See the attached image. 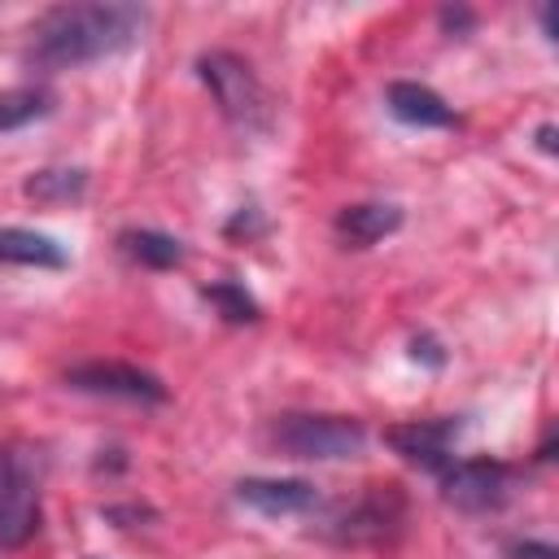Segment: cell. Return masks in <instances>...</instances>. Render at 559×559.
I'll return each mask as SVG.
<instances>
[{"label": "cell", "mask_w": 559, "mask_h": 559, "mask_svg": "<svg viewBox=\"0 0 559 559\" xmlns=\"http://www.w3.org/2000/svg\"><path fill=\"white\" fill-rule=\"evenodd\" d=\"M144 31V9L135 4H57L31 26L26 57L39 70H74L131 48Z\"/></svg>", "instance_id": "6da1fadb"}, {"label": "cell", "mask_w": 559, "mask_h": 559, "mask_svg": "<svg viewBox=\"0 0 559 559\" xmlns=\"http://www.w3.org/2000/svg\"><path fill=\"white\" fill-rule=\"evenodd\" d=\"M271 445L284 459L301 463H336L367 450V428L354 415H314V411H284L271 419Z\"/></svg>", "instance_id": "7a4b0ae2"}, {"label": "cell", "mask_w": 559, "mask_h": 559, "mask_svg": "<svg viewBox=\"0 0 559 559\" xmlns=\"http://www.w3.org/2000/svg\"><path fill=\"white\" fill-rule=\"evenodd\" d=\"M197 74L205 83V92L214 96L218 114L240 127V131H266L271 127V100L266 87L258 83L253 66L227 48H210L197 57Z\"/></svg>", "instance_id": "3957f363"}, {"label": "cell", "mask_w": 559, "mask_h": 559, "mask_svg": "<svg viewBox=\"0 0 559 559\" xmlns=\"http://www.w3.org/2000/svg\"><path fill=\"white\" fill-rule=\"evenodd\" d=\"M39 454L22 441H0V550H17L39 533Z\"/></svg>", "instance_id": "277c9868"}, {"label": "cell", "mask_w": 559, "mask_h": 559, "mask_svg": "<svg viewBox=\"0 0 559 559\" xmlns=\"http://www.w3.org/2000/svg\"><path fill=\"white\" fill-rule=\"evenodd\" d=\"M441 498L459 511H498L511 493V467L498 459H450L441 472Z\"/></svg>", "instance_id": "5b68a950"}, {"label": "cell", "mask_w": 559, "mask_h": 559, "mask_svg": "<svg viewBox=\"0 0 559 559\" xmlns=\"http://www.w3.org/2000/svg\"><path fill=\"white\" fill-rule=\"evenodd\" d=\"M406 520V498L397 485H371L367 498H358L354 507H345L336 520H332V537L345 542V546H380L389 542Z\"/></svg>", "instance_id": "8992f818"}, {"label": "cell", "mask_w": 559, "mask_h": 559, "mask_svg": "<svg viewBox=\"0 0 559 559\" xmlns=\"http://www.w3.org/2000/svg\"><path fill=\"white\" fill-rule=\"evenodd\" d=\"M66 384L79 393H96V397H122V402H166V384L135 367V362H118V358H92L66 371Z\"/></svg>", "instance_id": "52a82bcc"}, {"label": "cell", "mask_w": 559, "mask_h": 559, "mask_svg": "<svg viewBox=\"0 0 559 559\" xmlns=\"http://www.w3.org/2000/svg\"><path fill=\"white\" fill-rule=\"evenodd\" d=\"M459 419L454 415H441V419H411V424H393L384 432V441L393 445L397 459H406L411 467H424V472H441L454 454V437H459Z\"/></svg>", "instance_id": "ba28073f"}, {"label": "cell", "mask_w": 559, "mask_h": 559, "mask_svg": "<svg viewBox=\"0 0 559 559\" xmlns=\"http://www.w3.org/2000/svg\"><path fill=\"white\" fill-rule=\"evenodd\" d=\"M236 498L253 507L258 515L288 520V515H306L319 507V485L297 480V476H245L236 480Z\"/></svg>", "instance_id": "9c48e42d"}, {"label": "cell", "mask_w": 559, "mask_h": 559, "mask_svg": "<svg viewBox=\"0 0 559 559\" xmlns=\"http://www.w3.org/2000/svg\"><path fill=\"white\" fill-rule=\"evenodd\" d=\"M384 105L397 122L406 127H454V109L428 87V83H411V79H397L384 87Z\"/></svg>", "instance_id": "30bf717a"}, {"label": "cell", "mask_w": 559, "mask_h": 559, "mask_svg": "<svg viewBox=\"0 0 559 559\" xmlns=\"http://www.w3.org/2000/svg\"><path fill=\"white\" fill-rule=\"evenodd\" d=\"M397 227H402V210L389 205V201H358V205H345L336 214V236L349 249H367V245L384 240Z\"/></svg>", "instance_id": "8fae6325"}, {"label": "cell", "mask_w": 559, "mask_h": 559, "mask_svg": "<svg viewBox=\"0 0 559 559\" xmlns=\"http://www.w3.org/2000/svg\"><path fill=\"white\" fill-rule=\"evenodd\" d=\"M0 262L13 266H44V271H61L70 262L66 245L48 231L35 227H0Z\"/></svg>", "instance_id": "7c38bea8"}, {"label": "cell", "mask_w": 559, "mask_h": 559, "mask_svg": "<svg viewBox=\"0 0 559 559\" xmlns=\"http://www.w3.org/2000/svg\"><path fill=\"white\" fill-rule=\"evenodd\" d=\"M118 245L131 262H140L148 271H170V266L183 262V240H175L166 231H153V227H127L118 236Z\"/></svg>", "instance_id": "4fadbf2b"}, {"label": "cell", "mask_w": 559, "mask_h": 559, "mask_svg": "<svg viewBox=\"0 0 559 559\" xmlns=\"http://www.w3.org/2000/svg\"><path fill=\"white\" fill-rule=\"evenodd\" d=\"M48 109H52V96L44 87H9V92H0V131L26 127V122L44 118Z\"/></svg>", "instance_id": "5bb4252c"}, {"label": "cell", "mask_w": 559, "mask_h": 559, "mask_svg": "<svg viewBox=\"0 0 559 559\" xmlns=\"http://www.w3.org/2000/svg\"><path fill=\"white\" fill-rule=\"evenodd\" d=\"M201 297L227 319V323H253L262 310H258V301L249 297V288L245 284H236V280H214V284H205L201 288Z\"/></svg>", "instance_id": "9a60e30c"}, {"label": "cell", "mask_w": 559, "mask_h": 559, "mask_svg": "<svg viewBox=\"0 0 559 559\" xmlns=\"http://www.w3.org/2000/svg\"><path fill=\"white\" fill-rule=\"evenodd\" d=\"M87 188V175L83 170H35L26 179V197L52 205V201H79Z\"/></svg>", "instance_id": "2e32d148"}, {"label": "cell", "mask_w": 559, "mask_h": 559, "mask_svg": "<svg viewBox=\"0 0 559 559\" xmlns=\"http://www.w3.org/2000/svg\"><path fill=\"white\" fill-rule=\"evenodd\" d=\"M507 559H559V555H555L550 542H511Z\"/></svg>", "instance_id": "e0dca14e"}, {"label": "cell", "mask_w": 559, "mask_h": 559, "mask_svg": "<svg viewBox=\"0 0 559 559\" xmlns=\"http://www.w3.org/2000/svg\"><path fill=\"white\" fill-rule=\"evenodd\" d=\"M411 358H415V362H419V358H424V362H428V367H441V362H445V354H441V345H437V341H432V336H428V332H424V336H415V341H411Z\"/></svg>", "instance_id": "ac0fdd59"}, {"label": "cell", "mask_w": 559, "mask_h": 559, "mask_svg": "<svg viewBox=\"0 0 559 559\" xmlns=\"http://www.w3.org/2000/svg\"><path fill=\"white\" fill-rule=\"evenodd\" d=\"M537 144H542V153H555V127L550 122L537 131Z\"/></svg>", "instance_id": "d6986e66"}]
</instances>
